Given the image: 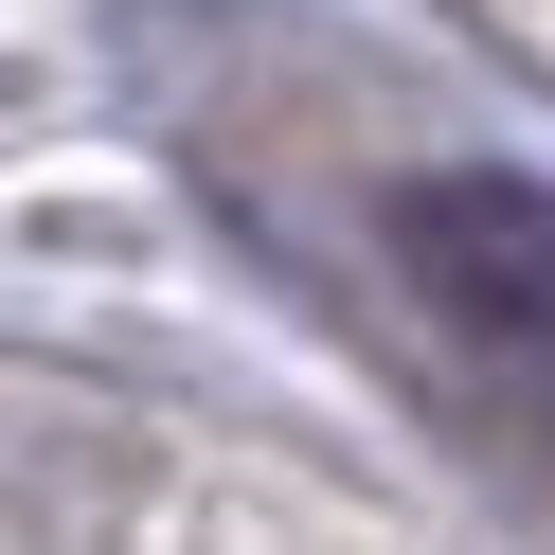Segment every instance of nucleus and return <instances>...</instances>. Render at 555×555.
I'll return each instance as SVG.
<instances>
[{"label": "nucleus", "mask_w": 555, "mask_h": 555, "mask_svg": "<svg viewBox=\"0 0 555 555\" xmlns=\"http://www.w3.org/2000/svg\"><path fill=\"white\" fill-rule=\"evenodd\" d=\"M395 269L483 359H555V180H412L395 197Z\"/></svg>", "instance_id": "f257e3e1"}]
</instances>
